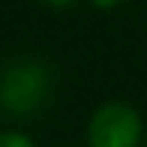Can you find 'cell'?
Segmentation results:
<instances>
[{
    "label": "cell",
    "instance_id": "obj_1",
    "mask_svg": "<svg viewBox=\"0 0 147 147\" xmlns=\"http://www.w3.org/2000/svg\"><path fill=\"white\" fill-rule=\"evenodd\" d=\"M87 147H141L144 141V117L132 102L108 99L96 105L84 126Z\"/></svg>",
    "mask_w": 147,
    "mask_h": 147
},
{
    "label": "cell",
    "instance_id": "obj_2",
    "mask_svg": "<svg viewBox=\"0 0 147 147\" xmlns=\"http://www.w3.org/2000/svg\"><path fill=\"white\" fill-rule=\"evenodd\" d=\"M51 93V72L36 60H18L0 75V105L9 114H33Z\"/></svg>",
    "mask_w": 147,
    "mask_h": 147
},
{
    "label": "cell",
    "instance_id": "obj_3",
    "mask_svg": "<svg viewBox=\"0 0 147 147\" xmlns=\"http://www.w3.org/2000/svg\"><path fill=\"white\" fill-rule=\"evenodd\" d=\"M0 147H36V141H33L27 132L9 129V132H0Z\"/></svg>",
    "mask_w": 147,
    "mask_h": 147
},
{
    "label": "cell",
    "instance_id": "obj_4",
    "mask_svg": "<svg viewBox=\"0 0 147 147\" xmlns=\"http://www.w3.org/2000/svg\"><path fill=\"white\" fill-rule=\"evenodd\" d=\"M93 3H96L99 9H111V6H117L120 0H93Z\"/></svg>",
    "mask_w": 147,
    "mask_h": 147
},
{
    "label": "cell",
    "instance_id": "obj_5",
    "mask_svg": "<svg viewBox=\"0 0 147 147\" xmlns=\"http://www.w3.org/2000/svg\"><path fill=\"white\" fill-rule=\"evenodd\" d=\"M42 3H48V6H57V9H60V6H72L75 0H42Z\"/></svg>",
    "mask_w": 147,
    "mask_h": 147
}]
</instances>
